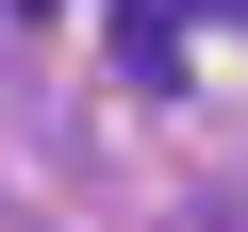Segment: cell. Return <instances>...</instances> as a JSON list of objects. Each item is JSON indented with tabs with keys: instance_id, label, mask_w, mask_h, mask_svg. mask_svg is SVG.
I'll list each match as a JSON object with an SVG mask.
<instances>
[]
</instances>
